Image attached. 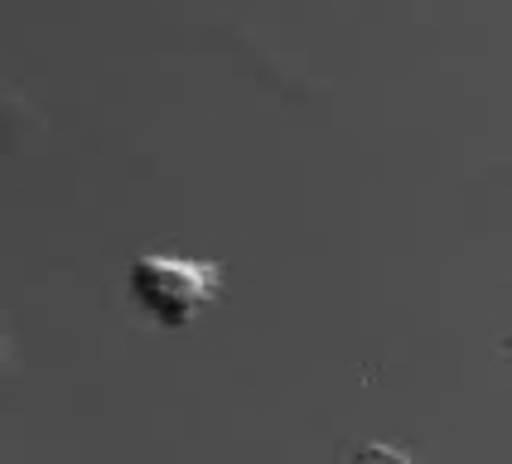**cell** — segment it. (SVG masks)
<instances>
[{
	"label": "cell",
	"instance_id": "obj_4",
	"mask_svg": "<svg viewBox=\"0 0 512 464\" xmlns=\"http://www.w3.org/2000/svg\"><path fill=\"white\" fill-rule=\"evenodd\" d=\"M503 348H508V363H512V334H508V339H503Z\"/></svg>",
	"mask_w": 512,
	"mask_h": 464
},
{
	"label": "cell",
	"instance_id": "obj_1",
	"mask_svg": "<svg viewBox=\"0 0 512 464\" xmlns=\"http://www.w3.org/2000/svg\"><path fill=\"white\" fill-rule=\"evenodd\" d=\"M126 290L145 315L165 329H184L218 300L223 290V261L179 257V252H145L126 271Z\"/></svg>",
	"mask_w": 512,
	"mask_h": 464
},
{
	"label": "cell",
	"instance_id": "obj_2",
	"mask_svg": "<svg viewBox=\"0 0 512 464\" xmlns=\"http://www.w3.org/2000/svg\"><path fill=\"white\" fill-rule=\"evenodd\" d=\"M343 464H416L406 450H397V445H382V440H372V445H358L353 455Z\"/></svg>",
	"mask_w": 512,
	"mask_h": 464
},
{
	"label": "cell",
	"instance_id": "obj_3",
	"mask_svg": "<svg viewBox=\"0 0 512 464\" xmlns=\"http://www.w3.org/2000/svg\"><path fill=\"white\" fill-rule=\"evenodd\" d=\"M10 363H15V344H10V329L0 324V382L10 377Z\"/></svg>",
	"mask_w": 512,
	"mask_h": 464
}]
</instances>
